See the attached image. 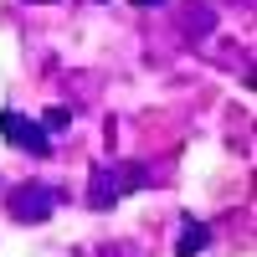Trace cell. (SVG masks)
I'll use <instances>...</instances> for the list:
<instances>
[{"instance_id":"3","label":"cell","mask_w":257,"mask_h":257,"mask_svg":"<svg viewBox=\"0 0 257 257\" xmlns=\"http://www.w3.org/2000/svg\"><path fill=\"white\" fill-rule=\"evenodd\" d=\"M206 242H211V231H206L201 221H190V226L180 231V247H175V252H180V257H190V252H201Z\"/></svg>"},{"instance_id":"5","label":"cell","mask_w":257,"mask_h":257,"mask_svg":"<svg viewBox=\"0 0 257 257\" xmlns=\"http://www.w3.org/2000/svg\"><path fill=\"white\" fill-rule=\"evenodd\" d=\"M134 6H160V0H134Z\"/></svg>"},{"instance_id":"1","label":"cell","mask_w":257,"mask_h":257,"mask_svg":"<svg viewBox=\"0 0 257 257\" xmlns=\"http://www.w3.org/2000/svg\"><path fill=\"white\" fill-rule=\"evenodd\" d=\"M0 134H6L16 149H31V155H47V149H52L47 144V128L31 123V118H21V113H11V108L0 113Z\"/></svg>"},{"instance_id":"4","label":"cell","mask_w":257,"mask_h":257,"mask_svg":"<svg viewBox=\"0 0 257 257\" xmlns=\"http://www.w3.org/2000/svg\"><path fill=\"white\" fill-rule=\"evenodd\" d=\"M93 180H98V185H93V206H108V201L118 196V185H108V170H98Z\"/></svg>"},{"instance_id":"2","label":"cell","mask_w":257,"mask_h":257,"mask_svg":"<svg viewBox=\"0 0 257 257\" xmlns=\"http://www.w3.org/2000/svg\"><path fill=\"white\" fill-rule=\"evenodd\" d=\"M16 211H21V216H31V221H41V216L52 211V196H41V190H36V196H31V190H21V196H16Z\"/></svg>"}]
</instances>
